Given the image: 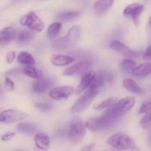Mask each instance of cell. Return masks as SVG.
<instances>
[{
	"mask_svg": "<svg viewBox=\"0 0 151 151\" xmlns=\"http://www.w3.org/2000/svg\"><path fill=\"white\" fill-rule=\"evenodd\" d=\"M134 104H135V99L134 97H125L108 107V109L103 114L113 120L117 121L121 116L129 111L134 107Z\"/></svg>",
	"mask_w": 151,
	"mask_h": 151,
	"instance_id": "6da1fadb",
	"label": "cell"
},
{
	"mask_svg": "<svg viewBox=\"0 0 151 151\" xmlns=\"http://www.w3.org/2000/svg\"><path fill=\"white\" fill-rule=\"evenodd\" d=\"M81 32L78 25L74 26L68 31L66 35L52 43V49L56 51H65L73 47L78 41Z\"/></svg>",
	"mask_w": 151,
	"mask_h": 151,
	"instance_id": "7a4b0ae2",
	"label": "cell"
},
{
	"mask_svg": "<svg viewBox=\"0 0 151 151\" xmlns=\"http://www.w3.org/2000/svg\"><path fill=\"white\" fill-rule=\"evenodd\" d=\"M107 144L117 150H129L134 149L133 140L127 134L117 133L111 136L107 140Z\"/></svg>",
	"mask_w": 151,
	"mask_h": 151,
	"instance_id": "3957f363",
	"label": "cell"
},
{
	"mask_svg": "<svg viewBox=\"0 0 151 151\" xmlns=\"http://www.w3.org/2000/svg\"><path fill=\"white\" fill-rule=\"evenodd\" d=\"M116 122L103 114L99 117H93L88 119L86 123V128L91 131H100L113 126Z\"/></svg>",
	"mask_w": 151,
	"mask_h": 151,
	"instance_id": "277c9868",
	"label": "cell"
},
{
	"mask_svg": "<svg viewBox=\"0 0 151 151\" xmlns=\"http://www.w3.org/2000/svg\"><path fill=\"white\" fill-rule=\"evenodd\" d=\"M99 91L97 89L90 88L81 97V98L77 100L76 103L73 105V106L71 109V112L73 114L81 113L85 109H86L88 107L94 97L98 94Z\"/></svg>",
	"mask_w": 151,
	"mask_h": 151,
	"instance_id": "5b68a950",
	"label": "cell"
},
{
	"mask_svg": "<svg viewBox=\"0 0 151 151\" xmlns=\"http://www.w3.org/2000/svg\"><path fill=\"white\" fill-rule=\"evenodd\" d=\"M20 23L24 26L33 30L41 32L44 29V24L42 20L38 16L35 12L30 11L20 19Z\"/></svg>",
	"mask_w": 151,
	"mask_h": 151,
	"instance_id": "8992f818",
	"label": "cell"
},
{
	"mask_svg": "<svg viewBox=\"0 0 151 151\" xmlns=\"http://www.w3.org/2000/svg\"><path fill=\"white\" fill-rule=\"evenodd\" d=\"M86 134V125L81 121H75L69 125L68 137L74 143L81 142Z\"/></svg>",
	"mask_w": 151,
	"mask_h": 151,
	"instance_id": "52a82bcc",
	"label": "cell"
},
{
	"mask_svg": "<svg viewBox=\"0 0 151 151\" xmlns=\"http://www.w3.org/2000/svg\"><path fill=\"white\" fill-rule=\"evenodd\" d=\"M28 114L25 112L14 109H7L0 114V122L3 123H11L26 119Z\"/></svg>",
	"mask_w": 151,
	"mask_h": 151,
	"instance_id": "ba28073f",
	"label": "cell"
},
{
	"mask_svg": "<svg viewBox=\"0 0 151 151\" xmlns=\"http://www.w3.org/2000/svg\"><path fill=\"white\" fill-rule=\"evenodd\" d=\"M93 65V61L89 60H83V61L78 62L75 63L70 67L66 69L63 72V75L65 76H73V75H79L88 70L89 68Z\"/></svg>",
	"mask_w": 151,
	"mask_h": 151,
	"instance_id": "9c48e42d",
	"label": "cell"
},
{
	"mask_svg": "<svg viewBox=\"0 0 151 151\" xmlns=\"http://www.w3.org/2000/svg\"><path fill=\"white\" fill-rule=\"evenodd\" d=\"M144 10V5L139 3H134L127 6L123 11V14L127 17L132 19L135 25H138L139 22V16Z\"/></svg>",
	"mask_w": 151,
	"mask_h": 151,
	"instance_id": "30bf717a",
	"label": "cell"
},
{
	"mask_svg": "<svg viewBox=\"0 0 151 151\" xmlns=\"http://www.w3.org/2000/svg\"><path fill=\"white\" fill-rule=\"evenodd\" d=\"M112 81H113V75L111 74L106 72H99L97 74L95 73V76L90 85V88L99 91L100 88L111 83Z\"/></svg>",
	"mask_w": 151,
	"mask_h": 151,
	"instance_id": "8fae6325",
	"label": "cell"
},
{
	"mask_svg": "<svg viewBox=\"0 0 151 151\" xmlns=\"http://www.w3.org/2000/svg\"><path fill=\"white\" fill-rule=\"evenodd\" d=\"M110 48L114 50V51L117 52L119 54L125 56L128 58H137L139 55V53L135 50H133L128 46L125 45L122 42L116 40H114L111 42Z\"/></svg>",
	"mask_w": 151,
	"mask_h": 151,
	"instance_id": "7c38bea8",
	"label": "cell"
},
{
	"mask_svg": "<svg viewBox=\"0 0 151 151\" xmlns=\"http://www.w3.org/2000/svg\"><path fill=\"white\" fill-rule=\"evenodd\" d=\"M74 92L75 90L72 86H63L52 88L50 92V97L55 100H60L69 97Z\"/></svg>",
	"mask_w": 151,
	"mask_h": 151,
	"instance_id": "4fadbf2b",
	"label": "cell"
},
{
	"mask_svg": "<svg viewBox=\"0 0 151 151\" xmlns=\"http://www.w3.org/2000/svg\"><path fill=\"white\" fill-rule=\"evenodd\" d=\"M55 84L54 80L51 78H38L33 83V90L36 93H44Z\"/></svg>",
	"mask_w": 151,
	"mask_h": 151,
	"instance_id": "5bb4252c",
	"label": "cell"
},
{
	"mask_svg": "<svg viewBox=\"0 0 151 151\" xmlns=\"http://www.w3.org/2000/svg\"><path fill=\"white\" fill-rule=\"evenodd\" d=\"M95 73L96 72L94 71H89V72H86V73L83 75L81 83L78 85L77 89L75 90V93L77 94H81V92L85 91L88 86H90L94 76H95Z\"/></svg>",
	"mask_w": 151,
	"mask_h": 151,
	"instance_id": "9a60e30c",
	"label": "cell"
},
{
	"mask_svg": "<svg viewBox=\"0 0 151 151\" xmlns=\"http://www.w3.org/2000/svg\"><path fill=\"white\" fill-rule=\"evenodd\" d=\"M50 60L52 64H53L54 66H67L69 63H72L75 59L71 56L60 54H53L50 56Z\"/></svg>",
	"mask_w": 151,
	"mask_h": 151,
	"instance_id": "2e32d148",
	"label": "cell"
},
{
	"mask_svg": "<svg viewBox=\"0 0 151 151\" xmlns=\"http://www.w3.org/2000/svg\"><path fill=\"white\" fill-rule=\"evenodd\" d=\"M114 0H97L94 6V12L97 16L105 14L113 4Z\"/></svg>",
	"mask_w": 151,
	"mask_h": 151,
	"instance_id": "e0dca14e",
	"label": "cell"
},
{
	"mask_svg": "<svg viewBox=\"0 0 151 151\" xmlns=\"http://www.w3.org/2000/svg\"><path fill=\"white\" fill-rule=\"evenodd\" d=\"M35 144L40 150H48L50 145V138L45 133H36L35 136Z\"/></svg>",
	"mask_w": 151,
	"mask_h": 151,
	"instance_id": "ac0fdd59",
	"label": "cell"
},
{
	"mask_svg": "<svg viewBox=\"0 0 151 151\" xmlns=\"http://www.w3.org/2000/svg\"><path fill=\"white\" fill-rule=\"evenodd\" d=\"M16 33L15 29L11 27H7L0 29V44L9 43L15 39Z\"/></svg>",
	"mask_w": 151,
	"mask_h": 151,
	"instance_id": "d6986e66",
	"label": "cell"
},
{
	"mask_svg": "<svg viewBox=\"0 0 151 151\" xmlns=\"http://www.w3.org/2000/svg\"><path fill=\"white\" fill-rule=\"evenodd\" d=\"M123 86L128 91L134 94H142L144 93L142 88L139 87V86L131 78H126L123 81Z\"/></svg>",
	"mask_w": 151,
	"mask_h": 151,
	"instance_id": "ffe728a7",
	"label": "cell"
},
{
	"mask_svg": "<svg viewBox=\"0 0 151 151\" xmlns=\"http://www.w3.org/2000/svg\"><path fill=\"white\" fill-rule=\"evenodd\" d=\"M151 71V63H145L139 65L137 67H134L131 70L132 74L137 77H145L150 75Z\"/></svg>",
	"mask_w": 151,
	"mask_h": 151,
	"instance_id": "44dd1931",
	"label": "cell"
},
{
	"mask_svg": "<svg viewBox=\"0 0 151 151\" xmlns=\"http://www.w3.org/2000/svg\"><path fill=\"white\" fill-rule=\"evenodd\" d=\"M19 131L27 135H33L38 131V127L32 123H20L17 125Z\"/></svg>",
	"mask_w": 151,
	"mask_h": 151,
	"instance_id": "7402d4cb",
	"label": "cell"
},
{
	"mask_svg": "<svg viewBox=\"0 0 151 151\" xmlns=\"http://www.w3.org/2000/svg\"><path fill=\"white\" fill-rule=\"evenodd\" d=\"M23 72L27 76L34 78V79H38V78H42L43 76V72L40 69H36V68L29 66V65L24 68Z\"/></svg>",
	"mask_w": 151,
	"mask_h": 151,
	"instance_id": "603a6c76",
	"label": "cell"
},
{
	"mask_svg": "<svg viewBox=\"0 0 151 151\" xmlns=\"http://www.w3.org/2000/svg\"><path fill=\"white\" fill-rule=\"evenodd\" d=\"M17 60L19 63L22 64L32 65L35 63V59L33 58L32 55L27 52H22L19 53L17 57Z\"/></svg>",
	"mask_w": 151,
	"mask_h": 151,
	"instance_id": "cb8c5ba5",
	"label": "cell"
},
{
	"mask_svg": "<svg viewBox=\"0 0 151 151\" xmlns=\"http://www.w3.org/2000/svg\"><path fill=\"white\" fill-rule=\"evenodd\" d=\"M61 23L60 22H54V23L51 24L50 25V27H48L47 29V35L50 38H53L58 35V33L59 32V31L60 30V28H61Z\"/></svg>",
	"mask_w": 151,
	"mask_h": 151,
	"instance_id": "d4e9b609",
	"label": "cell"
},
{
	"mask_svg": "<svg viewBox=\"0 0 151 151\" xmlns=\"http://www.w3.org/2000/svg\"><path fill=\"white\" fill-rule=\"evenodd\" d=\"M80 16H81V13L79 12L69 11L66 12V13H63L61 14H59L57 16V19L60 21H70L79 17Z\"/></svg>",
	"mask_w": 151,
	"mask_h": 151,
	"instance_id": "484cf974",
	"label": "cell"
},
{
	"mask_svg": "<svg viewBox=\"0 0 151 151\" xmlns=\"http://www.w3.org/2000/svg\"><path fill=\"white\" fill-rule=\"evenodd\" d=\"M117 101L116 100V97H111V98L107 99V100H104V101L100 102V103H97L94 106V109L96 110H100V109H104L106 108L109 107L110 106H111L112 104H114V103Z\"/></svg>",
	"mask_w": 151,
	"mask_h": 151,
	"instance_id": "4316f807",
	"label": "cell"
},
{
	"mask_svg": "<svg viewBox=\"0 0 151 151\" xmlns=\"http://www.w3.org/2000/svg\"><path fill=\"white\" fill-rule=\"evenodd\" d=\"M32 38H33V34L32 32L29 30H23L19 33L18 40L21 44H25L31 41Z\"/></svg>",
	"mask_w": 151,
	"mask_h": 151,
	"instance_id": "83f0119b",
	"label": "cell"
},
{
	"mask_svg": "<svg viewBox=\"0 0 151 151\" xmlns=\"http://www.w3.org/2000/svg\"><path fill=\"white\" fill-rule=\"evenodd\" d=\"M147 114L141 119V121L139 122L140 125L144 129L148 130L150 131L151 128V120H150V116H151V113L150 111L146 113Z\"/></svg>",
	"mask_w": 151,
	"mask_h": 151,
	"instance_id": "f1b7e54d",
	"label": "cell"
},
{
	"mask_svg": "<svg viewBox=\"0 0 151 151\" xmlns=\"http://www.w3.org/2000/svg\"><path fill=\"white\" fill-rule=\"evenodd\" d=\"M136 63L134 60L131 59H125L121 63V68L122 70L125 72H130L133 69V68L135 67Z\"/></svg>",
	"mask_w": 151,
	"mask_h": 151,
	"instance_id": "f546056e",
	"label": "cell"
},
{
	"mask_svg": "<svg viewBox=\"0 0 151 151\" xmlns=\"http://www.w3.org/2000/svg\"><path fill=\"white\" fill-rule=\"evenodd\" d=\"M151 109V103L150 101H145L142 103V106L139 110V114H146L147 112L150 111Z\"/></svg>",
	"mask_w": 151,
	"mask_h": 151,
	"instance_id": "4dcf8cb0",
	"label": "cell"
},
{
	"mask_svg": "<svg viewBox=\"0 0 151 151\" xmlns=\"http://www.w3.org/2000/svg\"><path fill=\"white\" fill-rule=\"evenodd\" d=\"M35 108L41 111H47L50 110L52 109V105L50 103H38L35 104Z\"/></svg>",
	"mask_w": 151,
	"mask_h": 151,
	"instance_id": "1f68e13d",
	"label": "cell"
},
{
	"mask_svg": "<svg viewBox=\"0 0 151 151\" xmlns=\"http://www.w3.org/2000/svg\"><path fill=\"white\" fill-rule=\"evenodd\" d=\"M14 137H16V133L14 132H7L1 136V139L3 142H9Z\"/></svg>",
	"mask_w": 151,
	"mask_h": 151,
	"instance_id": "d6a6232c",
	"label": "cell"
},
{
	"mask_svg": "<svg viewBox=\"0 0 151 151\" xmlns=\"http://www.w3.org/2000/svg\"><path fill=\"white\" fill-rule=\"evenodd\" d=\"M4 88L8 91H13L14 89V83L9 78H5L4 81Z\"/></svg>",
	"mask_w": 151,
	"mask_h": 151,
	"instance_id": "836d02e7",
	"label": "cell"
},
{
	"mask_svg": "<svg viewBox=\"0 0 151 151\" xmlns=\"http://www.w3.org/2000/svg\"><path fill=\"white\" fill-rule=\"evenodd\" d=\"M15 58H16V53H15V52L10 51L6 55V60H7V63H11L14 60Z\"/></svg>",
	"mask_w": 151,
	"mask_h": 151,
	"instance_id": "e575fe53",
	"label": "cell"
},
{
	"mask_svg": "<svg viewBox=\"0 0 151 151\" xmlns=\"http://www.w3.org/2000/svg\"><path fill=\"white\" fill-rule=\"evenodd\" d=\"M143 59L147 61H150L151 60V47L150 46L147 47V48L146 49L144 55H143Z\"/></svg>",
	"mask_w": 151,
	"mask_h": 151,
	"instance_id": "d590c367",
	"label": "cell"
},
{
	"mask_svg": "<svg viewBox=\"0 0 151 151\" xmlns=\"http://www.w3.org/2000/svg\"><path fill=\"white\" fill-rule=\"evenodd\" d=\"M94 145H95L94 144V143H91V144H88L87 145H86L85 147H83L82 148V150H85V151H89V150H91L93 148H94Z\"/></svg>",
	"mask_w": 151,
	"mask_h": 151,
	"instance_id": "8d00e7d4",
	"label": "cell"
},
{
	"mask_svg": "<svg viewBox=\"0 0 151 151\" xmlns=\"http://www.w3.org/2000/svg\"><path fill=\"white\" fill-rule=\"evenodd\" d=\"M3 94V91H2V89H1V88H0V95H1V94Z\"/></svg>",
	"mask_w": 151,
	"mask_h": 151,
	"instance_id": "74e56055",
	"label": "cell"
},
{
	"mask_svg": "<svg viewBox=\"0 0 151 151\" xmlns=\"http://www.w3.org/2000/svg\"><path fill=\"white\" fill-rule=\"evenodd\" d=\"M23 1V0H15V1Z\"/></svg>",
	"mask_w": 151,
	"mask_h": 151,
	"instance_id": "f35d334b",
	"label": "cell"
}]
</instances>
